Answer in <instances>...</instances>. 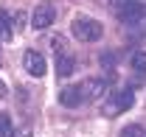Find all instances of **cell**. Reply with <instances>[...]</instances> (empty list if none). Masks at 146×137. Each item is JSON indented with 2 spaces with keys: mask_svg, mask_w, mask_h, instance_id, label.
I'll return each mask as SVG.
<instances>
[{
  "mask_svg": "<svg viewBox=\"0 0 146 137\" xmlns=\"http://www.w3.org/2000/svg\"><path fill=\"white\" fill-rule=\"evenodd\" d=\"M70 34L79 42H98L101 34H104V28H101L98 20H93V17H76L70 22Z\"/></svg>",
  "mask_w": 146,
  "mask_h": 137,
  "instance_id": "obj_1",
  "label": "cell"
},
{
  "mask_svg": "<svg viewBox=\"0 0 146 137\" xmlns=\"http://www.w3.org/2000/svg\"><path fill=\"white\" fill-rule=\"evenodd\" d=\"M112 11H115V17L121 20L124 25H138L146 14V6L141 0H118L112 6Z\"/></svg>",
  "mask_w": 146,
  "mask_h": 137,
  "instance_id": "obj_2",
  "label": "cell"
},
{
  "mask_svg": "<svg viewBox=\"0 0 146 137\" xmlns=\"http://www.w3.org/2000/svg\"><path fill=\"white\" fill-rule=\"evenodd\" d=\"M54 20H56V9L51 3H39L34 9V14H31V28H34V31H45Z\"/></svg>",
  "mask_w": 146,
  "mask_h": 137,
  "instance_id": "obj_3",
  "label": "cell"
},
{
  "mask_svg": "<svg viewBox=\"0 0 146 137\" xmlns=\"http://www.w3.org/2000/svg\"><path fill=\"white\" fill-rule=\"evenodd\" d=\"M23 67H25V73H31L34 78H42V76L48 73L45 56L36 53V51H25V53H23Z\"/></svg>",
  "mask_w": 146,
  "mask_h": 137,
  "instance_id": "obj_4",
  "label": "cell"
},
{
  "mask_svg": "<svg viewBox=\"0 0 146 137\" xmlns=\"http://www.w3.org/2000/svg\"><path fill=\"white\" fill-rule=\"evenodd\" d=\"M79 90H82V95H84V103H87V101H96V98H104L107 81H104V78H84V81L79 84Z\"/></svg>",
  "mask_w": 146,
  "mask_h": 137,
  "instance_id": "obj_5",
  "label": "cell"
},
{
  "mask_svg": "<svg viewBox=\"0 0 146 137\" xmlns=\"http://www.w3.org/2000/svg\"><path fill=\"white\" fill-rule=\"evenodd\" d=\"M59 101L65 103V106H79V103H84V95H82V90L76 84V87H65L59 92Z\"/></svg>",
  "mask_w": 146,
  "mask_h": 137,
  "instance_id": "obj_6",
  "label": "cell"
},
{
  "mask_svg": "<svg viewBox=\"0 0 146 137\" xmlns=\"http://www.w3.org/2000/svg\"><path fill=\"white\" fill-rule=\"evenodd\" d=\"M73 70H76V59H73L70 53H59V59H56V76H70Z\"/></svg>",
  "mask_w": 146,
  "mask_h": 137,
  "instance_id": "obj_7",
  "label": "cell"
},
{
  "mask_svg": "<svg viewBox=\"0 0 146 137\" xmlns=\"http://www.w3.org/2000/svg\"><path fill=\"white\" fill-rule=\"evenodd\" d=\"M101 112H104L107 118H115L118 112H124V109H121V103H118V98H115V92H112L110 98H104V101H101Z\"/></svg>",
  "mask_w": 146,
  "mask_h": 137,
  "instance_id": "obj_8",
  "label": "cell"
},
{
  "mask_svg": "<svg viewBox=\"0 0 146 137\" xmlns=\"http://www.w3.org/2000/svg\"><path fill=\"white\" fill-rule=\"evenodd\" d=\"M0 34L6 36V39L14 34V25H11V14H9L6 9H0Z\"/></svg>",
  "mask_w": 146,
  "mask_h": 137,
  "instance_id": "obj_9",
  "label": "cell"
},
{
  "mask_svg": "<svg viewBox=\"0 0 146 137\" xmlns=\"http://www.w3.org/2000/svg\"><path fill=\"white\" fill-rule=\"evenodd\" d=\"M115 98H118V103H121V109H129V106L135 103L132 90H118V92H115Z\"/></svg>",
  "mask_w": 146,
  "mask_h": 137,
  "instance_id": "obj_10",
  "label": "cell"
},
{
  "mask_svg": "<svg viewBox=\"0 0 146 137\" xmlns=\"http://www.w3.org/2000/svg\"><path fill=\"white\" fill-rule=\"evenodd\" d=\"M132 67L138 73H146V51H135L132 53Z\"/></svg>",
  "mask_w": 146,
  "mask_h": 137,
  "instance_id": "obj_11",
  "label": "cell"
},
{
  "mask_svg": "<svg viewBox=\"0 0 146 137\" xmlns=\"http://www.w3.org/2000/svg\"><path fill=\"white\" fill-rule=\"evenodd\" d=\"M0 137H11V115L0 112Z\"/></svg>",
  "mask_w": 146,
  "mask_h": 137,
  "instance_id": "obj_12",
  "label": "cell"
},
{
  "mask_svg": "<svg viewBox=\"0 0 146 137\" xmlns=\"http://www.w3.org/2000/svg\"><path fill=\"white\" fill-rule=\"evenodd\" d=\"M121 137H146V129L138 126V123H132V126H127V129L121 132Z\"/></svg>",
  "mask_w": 146,
  "mask_h": 137,
  "instance_id": "obj_13",
  "label": "cell"
},
{
  "mask_svg": "<svg viewBox=\"0 0 146 137\" xmlns=\"http://www.w3.org/2000/svg\"><path fill=\"white\" fill-rule=\"evenodd\" d=\"M48 45H51V51L56 53V56H59V53H65V48H68V45H65V36H51V42H48Z\"/></svg>",
  "mask_w": 146,
  "mask_h": 137,
  "instance_id": "obj_14",
  "label": "cell"
},
{
  "mask_svg": "<svg viewBox=\"0 0 146 137\" xmlns=\"http://www.w3.org/2000/svg\"><path fill=\"white\" fill-rule=\"evenodd\" d=\"M3 98H6V84L0 81V101H3Z\"/></svg>",
  "mask_w": 146,
  "mask_h": 137,
  "instance_id": "obj_15",
  "label": "cell"
},
{
  "mask_svg": "<svg viewBox=\"0 0 146 137\" xmlns=\"http://www.w3.org/2000/svg\"><path fill=\"white\" fill-rule=\"evenodd\" d=\"M11 137H31V132H17V134H11Z\"/></svg>",
  "mask_w": 146,
  "mask_h": 137,
  "instance_id": "obj_16",
  "label": "cell"
},
{
  "mask_svg": "<svg viewBox=\"0 0 146 137\" xmlns=\"http://www.w3.org/2000/svg\"><path fill=\"white\" fill-rule=\"evenodd\" d=\"M98 3H101V0H98Z\"/></svg>",
  "mask_w": 146,
  "mask_h": 137,
  "instance_id": "obj_17",
  "label": "cell"
}]
</instances>
